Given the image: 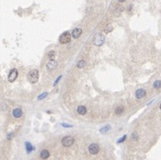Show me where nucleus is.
Here are the masks:
<instances>
[{
    "label": "nucleus",
    "instance_id": "obj_13",
    "mask_svg": "<svg viewBox=\"0 0 161 160\" xmlns=\"http://www.w3.org/2000/svg\"><path fill=\"white\" fill-rule=\"evenodd\" d=\"M115 112H116L117 115H121L122 113L124 112V108L121 107V106H120V107H118L116 109V110H115Z\"/></svg>",
    "mask_w": 161,
    "mask_h": 160
},
{
    "label": "nucleus",
    "instance_id": "obj_22",
    "mask_svg": "<svg viewBox=\"0 0 161 160\" xmlns=\"http://www.w3.org/2000/svg\"><path fill=\"white\" fill-rule=\"evenodd\" d=\"M160 109H161V104H160Z\"/></svg>",
    "mask_w": 161,
    "mask_h": 160
},
{
    "label": "nucleus",
    "instance_id": "obj_6",
    "mask_svg": "<svg viewBox=\"0 0 161 160\" xmlns=\"http://www.w3.org/2000/svg\"><path fill=\"white\" fill-rule=\"evenodd\" d=\"M99 149H100L99 146H98L97 144H95V143H93V144H91V145L89 146V152H90L92 155L97 154V153L99 152Z\"/></svg>",
    "mask_w": 161,
    "mask_h": 160
},
{
    "label": "nucleus",
    "instance_id": "obj_18",
    "mask_svg": "<svg viewBox=\"0 0 161 160\" xmlns=\"http://www.w3.org/2000/svg\"><path fill=\"white\" fill-rule=\"evenodd\" d=\"M109 129H110V126H106L105 127L101 128V133H106V131H108Z\"/></svg>",
    "mask_w": 161,
    "mask_h": 160
},
{
    "label": "nucleus",
    "instance_id": "obj_7",
    "mask_svg": "<svg viewBox=\"0 0 161 160\" xmlns=\"http://www.w3.org/2000/svg\"><path fill=\"white\" fill-rule=\"evenodd\" d=\"M146 95V91L144 89H138L135 93V96L138 99H141Z\"/></svg>",
    "mask_w": 161,
    "mask_h": 160
},
{
    "label": "nucleus",
    "instance_id": "obj_4",
    "mask_svg": "<svg viewBox=\"0 0 161 160\" xmlns=\"http://www.w3.org/2000/svg\"><path fill=\"white\" fill-rule=\"evenodd\" d=\"M70 41V34L69 32H64L60 36V42L62 44H67Z\"/></svg>",
    "mask_w": 161,
    "mask_h": 160
},
{
    "label": "nucleus",
    "instance_id": "obj_1",
    "mask_svg": "<svg viewBox=\"0 0 161 160\" xmlns=\"http://www.w3.org/2000/svg\"><path fill=\"white\" fill-rule=\"evenodd\" d=\"M38 76H39V74H38V71L37 69H32L30 70L29 73H28V80L29 82H30L31 84H36L38 81Z\"/></svg>",
    "mask_w": 161,
    "mask_h": 160
},
{
    "label": "nucleus",
    "instance_id": "obj_12",
    "mask_svg": "<svg viewBox=\"0 0 161 160\" xmlns=\"http://www.w3.org/2000/svg\"><path fill=\"white\" fill-rule=\"evenodd\" d=\"M78 112L80 115H85L86 113V108L84 107V106H79L78 108Z\"/></svg>",
    "mask_w": 161,
    "mask_h": 160
},
{
    "label": "nucleus",
    "instance_id": "obj_20",
    "mask_svg": "<svg viewBox=\"0 0 161 160\" xmlns=\"http://www.w3.org/2000/svg\"><path fill=\"white\" fill-rule=\"evenodd\" d=\"M46 95H47V93H43V94H41L39 97H38V100H42V99H44V98H45V97H46Z\"/></svg>",
    "mask_w": 161,
    "mask_h": 160
},
{
    "label": "nucleus",
    "instance_id": "obj_15",
    "mask_svg": "<svg viewBox=\"0 0 161 160\" xmlns=\"http://www.w3.org/2000/svg\"><path fill=\"white\" fill-rule=\"evenodd\" d=\"M153 86H154V88H157V89L160 88L161 87V81H156V82L154 83Z\"/></svg>",
    "mask_w": 161,
    "mask_h": 160
},
{
    "label": "nucleus",
    "instance_id": "obj_9",
    "mask_svg": "<svg viewBox=\"0 0 161 160\" xmlns=\"http://www.w3.org/2000/svg\"><path fill=\"white\" fill-rule=\"evenodd\" d=\"M82 33V29H79V28H77V29H75L74 30L72 31V36L74 38H78L80 36V35H81Z\"/></svg>",
    "mask_w": 161,
    "mask_h": 160
},
{
    "label": "nucleus",
    "instance_id": "obj_8",
    "mask_svg": "<svg viewBox=\"0 0 161 160\" xmlns=\"http://www.w3.org/2000/svg\"><path fill=\"white\" fill-rule=\"evenodd\" d=\"M56 67H57V62H55V60H51L50 62H48V64H47V68H48L49 70H52V69H55Z\"/></svg>",
    "mask_w": 161,
    "mask_h": 160
},
{
    "label": "nucleus",
    "instance_id": "obj_3",
    "mask_svg": "<svg viewBox=\"0 0 161 160\" xmlns=\"http://www.w3.org/2000/svg\"><path fill=\"white\" fill-rule=\"evenodd\" d=\"M74 142H75V140L72 136H66L62 139V143L64 147H70L71 145L74 144Z\"/></svg>",
    "mask_w": 161,
    "mask_h": 160
},
{
    "label": "nucleus",
    "instance_id": "obj_10",
    "mask_svg": "<svg viewBox=\"0 0 161 160\" xmlns=\"http://www.w3.org/2000/svg\"><path fill=\"white\" fill-rule=\"evenodd\" d=\"M22 109H13V116H14V117L19 118V117H21V116H22Z\"/></svg>",
    "mask_w": 161,
    "mask_h": 160
},
{
    "label": "nucleus",
    "instance_id": "obj_14",
    "mask_svg": "<svg viewBox=\"0 0 161 160\" xmlns=\"http://www.w3.org/2000/svg\"><path fill=\"white\" fill-rule=\"evenodd\" d=\"M47 56H48V58L50 59V60H53L55 57V53L53 51H51L48 53V54H47Z\"/></svg>",
    "mask_w": 161,
    "mask_h": 160
},
{
    "label": "nucleus",
    "instance_id": "obj_21",
    "mask_svg": "<svg viewBox=\"0 0 161 160\" xmlns=\"http://www.w3.org/2000/svg\"><path fill=\"white\" fill-rule=\"evenodd\" d=\"M118 1H119V2H124L125 0H118Z\"/></svg>",
    "mask_w": 161,
    "mask_h": 160
},
{
    "label": "nucleus",
    "instance_id": "obj_5",
    "mask_svg": "<svg viewBox=\"0 0 161 160\" xmlns=\"http://www.w3.org/2000/svg\"><path fill=\"white\" fill-rule=\"evenodd\" d=\"M17 76H18V71H17V69H12V70L10 71L9 75H8V81H9V82H13L17 78Z\"/></svg>",
    "mask_w": 161,
    "mask_h": 160
},
{
    "label": "nucleus",
    "instance_id": "obj_19",
    "mask_svg": "<svg viewBox=\"0 0 161 160\" xmlns=\"http://www.w3.org/2000/svg\"><path fill=\"white\" fill-rule=\"evenodd\" d=\"M113 29V28L112 27H107L106 29H105V30H104V32H106V33H109V32H111V30Z\"/></svg>",
    "mask_w": 161,
    "mask_h": 160
},
{
    "label": "nucleus",
    "instance_id": "obj_16",
    "mask_svg": "<svg viewBox=\"0 0 161 160\" xmlns=\"http://www.w3.org/2000/svg\"><path fill=\"white\" fill-rule=\"evenodd\" d=\"M26 149H27L28 152H30V151L33 149V148H32V146H31V144H30V143H29V142H27V143H26Z\"/></svg>",
    "mask_w": 161,
    "mask_h": 160
},
{
    "label": "nucleus",
    "instance_id": "obj_11",
    "mask_svg": "<svg viewBox=\"0 0 161 160\" xmlns=\"http://www.w3.org/2000/svg\"><path fill=\"white\" fill-rule=\"evenodd\" d=\"M49 156H50V153H49L48 150H42V152L40 153V156H41V158H43V159L48 158Z\"/></svg>",
    "mask_w": 161,
    "mask_h": 160
},
{
    "label": "nucleus",
    "instance_id": "obj_17",
    "mask_svg": "<svg viewBox=\"0 0 161 160\" xmlns=\"http://www.w3.org/2000/svg\"><path fill=\"white\" fill-rule=\"evenodd\" d=\"M84 66H85V62H84V61H80V62L78 63V67L80 68V69L84 68Z\"/></svg>",
    "mask_w": 161,
    "mask_h": 160
},
{
    "label": "nucleus",
    "instance_id": "obj_2",
    "mask_svg": "<svg viewBox=\"0 0 161 160\" xmlns=\"http://www.w3.org/2000/svg\"><path fill=\"white\" fill-rule=\"evenodd\" d=\"M104 41H105V36H103L102 34H101V33H98V34H96L95 36H94L93 44L97 46H100L104 43Z\"/></svg>",
    "mask_w": 161,
    "mask_h": 160
}]
</instances>
